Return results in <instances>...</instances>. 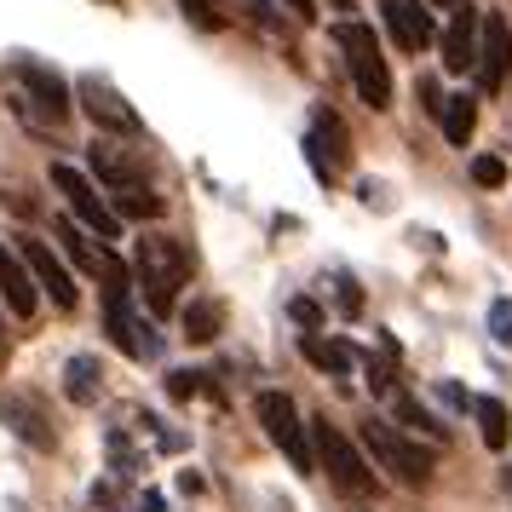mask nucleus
Wrapping results in <instances>:
<instances>
[{
  "instance_id": "1",
  "label": "nucleus",
  "mask_w": 512,
  "mask_h": 512,
  "mask_svg": "<svg viewBox=\"0 0 512 512\" xmlns=\"http://www.w3.org/2000/svg\"><path fill=\"white\" fill-rule=\"evenodd\" d=\"M133 277H139L144 300H150V311H173V300H179V288L190 282V254L179 236H162L150 231L133 242Z\"/></svg>"
},
{
  "instance_id": "2",
  "label": "nucleus",
  "mask_w": 512,
  "mask_h": 512,
  "mask_svg": "<svg viewBox=\"0 0 512 512\" xmlns=\"http://www.w3.org/2000/svg\"><path fill=\"white\" fill-rule=\"evenodd\" d=\"M311 461L328 472V484L340 489V495H369L374 489V472L363 461V449L340 432V426H328V420H311Z\"/></svg>"
},
{
  "instance_id": "3",
  "label": "nucleus",
  "mask_w": 512,
  "mask_h": 512,
  "mask_svg": "<svg viewBox=\"0 0 512 512\" xmlns=\"http://www.w3.org/2000/svg\"><path fill=\"white\" fill-rule=\"evenodd\" d=\"M334 41L346 52L351 64V81H357V93L369 110H386L392 104V70H386V58H380V41H374L369 24H340L334 29Z\"/></svg>"
},
{
  "instance_id": "4",
  "label": "nucleus",
  "mask_w": 512,
  "mask_h": 512,
  "mask_svg": "<svg viewBox=\"0 0 512 512\" xmlns=\"http://www.w3.org/2000/svg\"><path fill=\"white\" fill-rule=\"evenodd\" d=\"M52 190L70 202V219L81 225V231H93V236H104V242H116L121 236V219H116V208L98 196V185L81 173V167H70V162H52Z\"/></svg>"
},
{
  "instance_id": "5",
  "label": "nucleus",
  "mask_w": 512,
  "mask_h": 512,
  "mask_svg": "<svg viewBox=\"0 0 512 512\" xmlns=\"http://www.w3.org/2000/svg\"><path fill=\"white\" fill-rule=\"evenodd\" d=\"M363 449H369L374 461L392 472L397 484H409V489H426L432 484V449H420V443H409L403 432H392V426H380V420H369L363 426Z\"/></svg>"
},
{
  "instance_id": "6",
  "label": "nucleus",
  "mask_w": 512,
  "mask_h": 512,
  "mask_svg": "<svg viewBox=\"0 0 512 512\" xmlns=\"http://www.w3.org/2000/svg\"><path fill=\"white\" fill-rule=\"evenodd\" d=\"M254 409H259V426H265V438H271L282 455H288V466H294V472H317V461H311V432L300 426V409H294V397H288V392H259V397H254Z\"/></svg>"
},
{
  "instance_id": "7",
  "label": "nucleus",
  "mask_w": 512,
  "mask_h": 512,
  "mask_svg": "<svg viewBox=\"0 0 512 512\" xmlns=\"http://www.w3.org/2000/svg\"><path fill=\"white\" fill-rule=\"evenodd\" d=\"M110 288H104V317H110V340H116L127 357H156V340H150V328L133 317V305H127V277L110 271Z\"/></svg>"
},
{
  "instance_id": "8",
  "label": "nucleus",
  "mask_w": 512,
  "mask_h": 512,
  "mask_svg": "<svg viewBox=\"0 0 512 512\" xmlns=\"http://www.w3.org/2000/svg\"><path fill=\"white\" fill-rule=\"evenodd\" d=\"M75 98H81V110H87L104 133H139V110H133L104 75H81V81H75Z\"/></svg>"
},
{
  "instance_id": "9",
  "label": "nucleus",
  "mask_w": 512,
  "mask_h": 512,
  "mask_svg": "<svg viewBox=\"0 0 512 512\" xmlns=\"http://www.w3.org/2000/svg\"><path fill=\"white\" fill-rule=\"evenodd\" d=\"M24 265H29V277H35V288L47 294L58 311H75V300H81V288H75L70 277V265L52 254L47 242H24Z\"/></svg>"
},
{
  "instance_id": "10",
  "label": "nucleus",
  "mask_w": 512,
  "mask_h": 512,
  "mask_svg": "<svg viewBox=\"0 0 512 512\" xmlns=\"http://www.w3.org/2000/svg\"><path fill=\"white\" fill-rule=\"evenodd\" d=\"M0 420L12 426V438H24L29 449H52L58 432H52V415L41 409L35 392H0Z\"/></svg>"
},
{
  "instance_id": "11",
  "label": "nucleus",
  "mask_w": 512,
  "mask_h": 512,
  "mask_svg": "<svg viewBox=\"0 0 512 512\" xmlns=\"http://www.w3.org/2000/svg\"><path fill=\"white\" fill-rule=\"evenodd\" d=\"M512 70V24L501 12H484V41H478V87L501 93Z\"/></svg>"
},
{
  "instance_id": "12",
  "label": "nucleus",
  "mask_w": 512,
  "mask_h": 512,
  "mask_svg": "<svg viewBox=\"0 0 512 512\" xmlns=\"http://www.w3.org/2000/svg\"><path fill=\"white\" fill-rule=\"evenodd\" d=\"M478 41H484V12L472 6H455L449 12V29L438 35V52H443V70H472L478 64Z\"/></svg>"
},
{
  "instance_id": "13",
  "label": "nucleus",
  "mask_w": 512,
  "mask_h": 512,
  "mask_svg": "<svg viewBox=\"0 0 512 512\" xmlns=\"http://www.w3.org/2000/svg\"><path fill=\"white\" fill-rule=\"evenodd\" d=\"M18 81H24L29 104H35L47 121H64V116H70V87H64V75H52L47 64L24 58V64H18Z\"/></svg>"
},
{
  "instance_id": "14",
  "label": "nucleus",
  "mask_w": 512,
  "mask_h": 512,
  "mask_svg": "<svg viewBox=\"0 0 512 512\" xmlns=\"http://www.w3.org/2000/svg\"><path fill=\"white\" fill-rule=\"evenodd\" d=\"M380 12H386V24H392L403 52H420V47L438 41V24H432V12H426L420 0H380Z\"/></svg>"
},
{
  "instance_id": "15",
  "label": "nucleus",
  "mask_w": 512,
  "mask_h": 512,
  "mask_svg": "<svg viewBox=\"0 0 512 512\" xmlns=\"http://www.w3.org/2000/svg\"><path fill=\"white\" fill-rule=\"evenodd\" d=\"M0 300H6L12 317H35V300H41V288H35V277H29L24 254H12L6 242H0Z\"/></svg>"
},
{
  "instance_id": "16",
  "label": "nucleus",
  "mask_w": 512,
  "mask_h": 512,
  "mask_svg": "<svg viewBox=\"0 0 512 512\" xmlns=\"http://www.w3.org/2000/svg\"><path fill=\"white\" fill-rule=\"evenodd\" d=\"M58 242H64V254H70L81 271H93V277H110V271H116V259L104 254V248H93L75 219H58Z\"/></svg>"
},
{
  "instance_id": "17",
  "label": "nucleus",
  "mask_w": 512,
  "mask_h": 512,
  "mask_svg": "<svg viewBox=\"0 0 512 512\" xmlns=\"http://www.w3.org/2000/svg\"><path fill=\"white\" fill-rule=\"evenodd\" d=\"M98 392H104V369H98V357H87V351L70 357V363H64V397L87 409V403H98Z\"/></svg>"
},
{
  "instance_id": "18",
  "label": "nucleus",
  "mask_w": 512,
  "mask_h": 512,
  "mask_svg": "<svg viewBox=\"0 0 512 512\" xmlns=\"http://www.w3.org/2000/svg\"><path fill=\"white\" fill-rule=\"evenodd\" d=\"M93 167H98V179H110V190H133V185H144V173L133 167V156H121L116 144H104V139L93 144Z\"/></svg>"
},
{
  "instance_id": "19",
  "label": "nucleus",
  "mask_w": 512,
  "mask_h": 512,
  "mask_svg": "<svg viewBox=\"0 0 512 512\" xmlns=\"http://www.w3.org/2000/svg\"><path fill=\"white\" fill-rule=\"evenodd\" d=\"M472 415H478V426H484V443L489 449H507L512 438V415L501 397H472Z\"/></svg>"
},
{
  "instance_id": "20",
  "label": "nucleus",
  "mask_w": 512,
  "mask_h": 512,
  "mask_svg": "<svg viewBox=\"0 0 512 512\" xmlns=\"http://www.w3.org/2000/svg\"><path fill=\"white\" fill-rule=\"evenodd\" d=\"M300 351H305V363H311V369H323V374H351V346H340V340H317V334H305Z\"/></svg>"
},
{
  "instance_id": "21",
  "label": "nucleus",
  "mask_w": 512,
  "mask_h": 512,
  "mask_svg": "<svg viewBox=\"0 0 512 512\" xmlns=\"http://www.w3.org/2000/svg\"><path fill=\"white\" fill-rule=\"evenodd\" d=\"M443 139H449V144H466V139H472V133H478V104H472V98H443Z\"/></svg>"
},
{
  "instance_id": "22",
  "label": "nucleus",
  "mask_w": 512,
  "mask_h": 512,
  "mask_svg": "<svg viewBox=\"0 0 512 512\" xmlns=\"http://www.w3.org/2000/svg\"><path fill=\"white\" fill-rule=\"evenodd\" d=\"M219 323H225V311H219L213 300H190L185 305V340H196V346L219 340Z\"/></svg>"
},
{
  "instance_id": "23",
  "label": "nucleus",
  "mask_w": 512,
  "mask_h": 512,
  "mask_svg": "<svg viewBox=\"0 0 512 512\" xmlns=\"http://www.w3.org/2000/svg\"><path fill=\"white\" fill-rule=\"evenodd\" d=\"M162 213V196L150 185H133V190H116V219H156Z\"/></svg>"
},
{
  "instance_id": "24",
  "label": "nucleus",
  "mask_w": 512,
  "mask_h": 512,
  "mask_svg": "<svg viewBox=\"0 0 512 512\" xmlns=\"http://www.w3.org/2000/svg\"><path fill=\"white\" fill-rule=\"evenodd\" d=\"M317 144H328V150H334V167L351 162V139H346V127H340V116H334L328 104H317Z\"/></svg>"
},
{
  "instance_id": "25",
  "label": "nucleus",
  "mask_w": 512,
  "mask_h": 512,
  "mask_svg": "<svg viewBox=\"0 0 512 512\" xmlns=\"http://www.w3.org/2000/svg\"><path fill=\"white\" fill-rule=\"evenodd\" d=\"M397 420H403V426H415V432H426V438H443V426L420 409L415 397H397Z\"/></svg>"
},
{
  "instance_id": "26",
  "label": "nucleus",
  "mask_w": 512,
  "mask_h": 512,
  "mask_svg": "<svg viewBox=\"0 0 512 512\" xmlns=\"http://www.w3.org/2000/svg\"><path fill=\"white\" fill-rule=\"evenodd\" d=\"M472 179H478L484 190L507 185V162H501V156H478V162H472Z\"/></svg>"
},
{
  "instance_id": "27",
  "label": "nucleus",
  "mask_w": 512,
  "mask_h": 512,
  "mask_svg": "<svg viewBox=\"0 0 512 512\" xmlns=\"http://www.w3.org/2000/svg\"><path fill=\"white\" fill-rule=\"evenodd\" d=\"M334 300H340V311H346V317H357V311H363V294H357V282H351L346 271H334Z\"/></svg>"
},
{
  "instance_id": "28",
  "label": "nucleus",
  "mask_w": 512,
  "mask_h": 512,
  "mask_svg": "<svg viewBox=\"0 0 512 512\" xmlns=\"http://www.w3.org/2000/svg\"><path fill=\"white\" fill-rule=\"evenodd\" d=\"M489 334H495L501 346H512V300H495V305H489Z\"/></svg>"
},
{
  "instance_id": "29",
  "label": "nucleus",
  "mask_w": 512,
  "mask_h": 512,
  "mask_svg": "<svg viewBox=\"0 0 512 512\" xmlns=\"http://www.w3.org/2000/svg\"><path fill=\"white\" fill-rule=\"evenodd\" d=\"M179 6H185V12H190V18H196V24H202V29H219V24H225L213 0H179Z\"/></svg>"
},
{
  "instance_id": "30",
  "label": "nucleus",
  "mask_w": 512,
  "mask_h": 512,
  "mask_svg": "<svg viewBox=\"0 0 512 512\" xmlns=\"http://www.w3.org/2000/svg\"><path fill=\"white\" fill-rule=\"evenodd\" d=\"M167 392L173 397H196L202 392V374H167Z\"/></svg>"
},
{
  "instance_id": "31",
  "label": "nucleus",
  "mask_w": 512,
  "mask_h": 512,
  "mask_svg": "<svg viewBox=\"0 0 512 512\" xmlns=\"http://www.w3.org/2000/svg\"><path fill=\"white\" fill-rule=\"evenodd\" d=\"M288 311H294V323H300V328H317V323H323V311H317L311 300H294Z\"/></svg>"
},
{
  "instance_id": "32",
  "label": "nucleus",
  "mask_w": 512,
  "mask_h": 512,
  "mask_svg": "<svg viewBox=\"0 0 512 512\" xmlns=\"http://www.w3.org/2000/svg\"><path fill=\"white\" fill-rule=\"evenodd\" d=\"M288 6H294L300 18H317V0H288Z\"/></svg>"
},
{
  "instance_id": "33",
  "label": "nucleus",
  "mask_w": 512,
  "mask_h": 512,
  "mask_svg": "<svg viewBox=\"0 0 512 512\" xmlns=\"http://www.w3.org/2000/svg\"><path fill=\"white\" fill-rule=\"evenodd\" d=\"M139 512H162V495H144V501H139Z\"/></svg>"
},
{
  "instance_id": "34",
  "label": "nucleus",
  "mask_w": 512,
  "mask_h": 512,
  "mask_svg": "<svg viewBox=\"0 0 512 512\" xmlns=\"http://www.w3.org/2000/svg\"><path fill=\"white\" fill-rule=\"evenodd\" d=\"M0 340H6V328H0Z\"/></svg>"
}]
</instances>
